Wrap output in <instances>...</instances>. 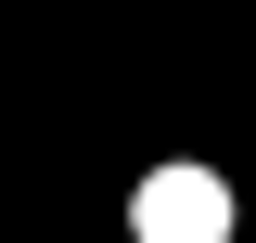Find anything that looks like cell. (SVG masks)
<instances>
[{
	"label": "cell",
	"instance_id": "obj_1",
	"mask_svg": "<svg viewBox=\"0 0 256 243\" xmlns=\"http://www.w3.org/2000/svg\"><path fill=\"white\" fill-rule=\"evenodd\" d=\"M128 230H141V243H230V180H205V166H154V180L128 192Z\"/></svg>",
	"mask_w": 256,
	"mask_h": 243
}]
</instances>
